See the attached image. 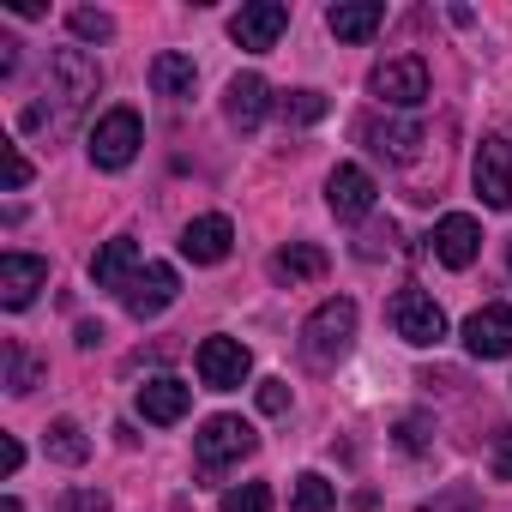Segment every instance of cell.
I'll list each match as a JSON object with an SVG mask.
<instances>
[{
  "label": "cell",
  "mask_w": 512,
  "mask_h": 512,
  "mask_svg": "<svg viewBox=\"0 0 512 512\" xmlns=\"http://www.w3.org/2000/svg\"><path fill=\"white\" fill-rule=\"evenodd\" d=\"M103 91V67L85 55V49H55L49 55V85H43V97L49 103H31L25 109V133H61V127H73V115H85V103Z\"/></svg>",
  "instance_id": "cell-1"
},
{
  "label": "cell",
  "mask_w": 512,
  "mask_h": 512,
  "mask_svg": "<svg viewBox=\"0 0 512 512\" xmlns=\"http://www.w3.org/2000/svg\"><path fill=\"white\" fill-rule=\"evenodd\" d=\"M356 302L350 296H332V302H320L314 314H308V326H302V350H308V362H320V368H332L350 344H356Z\"/></svg>",
  "instance_id": "cell-2"
},
{
  "label": "cell",
  "mask_w": 512,
  "mask_h": 512,
  "mask_svg": "<svg viewBox=\"0 0 512 512\" xmlns=\"http://www.w3.org/2000/svg\"><path fill=\"white\" fill-rule=\"evenodd\" d=\"M139 145H145V121L133 115V109H103L97 115V127H91V139H85V151H91V163L97 169H127L133 157H139Z\"/></svg>",
  "instance_id": "cell-3"
},
{
  "label": "cell",
  "mask_w": 512,
  "mask_h": 512,
  "mask_svg": "<svg viewBox=\"0 0 512 512\" xmlns=\"http://www.w3.org/2000/svg\"><path fill=\"white\" fill-rule=\"evenodd\" d=\"M253 446H260V434H253L241 416H211V422H199V434H193V458H199V470H205V476H217V470L241 464Z\"/></svg>",
  "instance_id": "cell-4"
},
{
  "label": "cell",
  "mask_w": 512,
  "mask_h": 512,
  "mask_svg": "<svg viewBox=\"0 0 512 512\" xmlns=\"http://www.w3.org/2000/svg\"><path fill=\"white\" fill-rule=\"evenodd\" d=\"M368 91L386 103V109H422L428 103V61L422 55H392L368 73Z\"/></svg>",
  "instance_id": "cell-5"
},
{
  "label": "cell",
  "mask_w": 512,
  "mask_h": 512,
  "mask_svg": "<svg viewBox=\"0 0 512 512\" xmlns=\"http://www.w3.org/2000/svg\"><path fill=\"white\" fill-rule=\"evenodd\" d=\"M386 314H392V332H398L404 344H416V350H428V344L446 338V308H440L428 290H398Z\"/></svg>",
  "instance_id": "cell-6"
},
{
  "label": "cell",
  "mask_w": 512,
  "mask_h": 512,
  "mask_svg": "<svg viewBox=\"0 0 512 512\" xmlns=\"http://www.w3.org/2000/svg\"><path fill=\"white\" fill-rule=\"evenodd\" d=\"M193 368H199V386H211V392H235V386L253 374V356H247L241 338H223V332H217V338L199 344Z\"/></svg>",
  "instance_id": "cell-7"
},
{
  "label": "cell",
  "mask_w": 512,
  "mask_h": 512,
  "mask_svg": "<svg viewBox=\"0 0 512 512\" xmlns=\"http://www.w3.org/2000/svg\"><path fill=\"white\" fill-rule=\"evenodd\" d=\"M470 187L482 193L488 211H512V145L494 133L476 145V163H470Z\"/></svg>",
  "instance_id": "cell-8"
},
{
  "label": "cell",
  "mask_w": 512,
  "mask_h": 512,
  "mask_svg": "<svg viewBox=\"0 0 512 512\" xmlns=\"http://www.w3.org/2000/svg\"><path fill=\"white\" fill-rule=\"evenodd\" d=\"M284 31H290V7H284V0H253V7H241V13L229 19V37H235V49H247V55L278 49Z\"/></svg>",
  "instance_id": "cell-9"
},
{
  "label": "cell",
  "mask_w": 512,
  "mask_h": 512,
  "mask_svg": "<svg viewBox=\"0 0 512 512\" xmlns=\"http://www.w3.org/2000/svg\"><path fill=\"white\" fill-rule=\"evenodd\" d=\"M458 338H464V350H470L476 362H506V356H512V308H506V302L476 308Z\"/></svg>",
  "instance_id": "cell-10"
},
{
  "label": "cell",
  "mask_w": 512,
  "mask_h": 512,
  "mask_svg": "<svg viewBox=\"0 0 512 512\" xmlns=\"http://www.w3.org/2000/svg\"><path fill=\"white\" fill-rule=\"evenodd\" d=\"M374 175L362 169V163H338L332 175H326V205H332V217L338 223H362L368 211H374Z\"/></svg>",
  "instance_id": "cell-11"
},
{
  "label": "cell",
  "mask_w": 512,
  "mask_h": 512,
  "mask_svg": "<svg viewBox=\"0 0 512 512\" xmlns=\"http://www.w3.org/2000/svg\"><path fill=\"white\" fill-rule=\"evenodd\" d=\"M175 296H181V278H175V266H163V260H145V272L121 290V302H127L133 320H157Z\"/></svg>",
  "instance_id": "cell-12"
},
{
  "label": "cell",
  "mask_w": 512,
  "mask_h": 512,
  "mask_svg": "<svg viewBox=\"0 0 512 512\" xmlns=\"http://www.w3.org/2000/svg\"><path fill=\"white\" fill-rule=\"evenodd\" d=\"M434 260L440 266H452V272H464L470 260H476V253H482V223L470 217V211H446L440 223H434Z\"/></svg>",
  "instance_id": "cell-13"
},
{
  "label": "cell",
  "mask_w": 512,
  "mask_h": 512,
  "mask_svg": "<svg viewBox=\"0 0 512 512\" xmlns=\"http://www.w3.org/2000/svg\"><path fill=\"white\" fill-rule=\"evenodd\" d=\"M49 284V260L43 253H7L0 260V308H31L37 302V290Z\"/></svg>",
  "instance_id": "cell-14"
},
{
  "label": "cell",
  "mask_w": 512,
  "mask_h": 512,
  "mask_svg": "<svg viewBox=\"0 0 512 512\" xmlns=\"http://www.w3.org/2000/svg\"><path fill=\"white\" fill-rule=\"evenodd\" d=\"M229 247H235V223L217 217V211H205V217H193V223L181 229V253H187L193 266H223Z\"/></svg>",
  "instance_id": "cell-15"
},
{
  "label": "cell",
  "mask_w": 512,
  "mask_h": 512,
  "mask_svg": "<svg viewBox=\"0 0 512 512\" xmlns=\"http://www.w3.org/2000/svg\"><path fill=\"white\" fill-rule=\"evenodd\" d=\"M266 109H272V85H266L260 73H235V79H229V91H223V115H229V127L253 133V127L266 121Z\"/></svg>",
  "instance_id": "cell-16"
},
{
  "label": "cell",
  "mask_w": 512,
  "mask_h": 512,
  "mask_svg": "<svg viewBox=\"0 0 512 512\" xmlns=\"http://www.w3.org/2000/svg\"><path fill=\"white\" fill-rule=\"evenodd\" d=\"M139 272H145V260H139V241H133V235H115V241H103V247H97V260H91V278H97V290H127Z\"/></svg>",
  "instance_id": "cell-17"
},
{
  "label": "cell",
  "mask_w": 512,
  "mask_h": 512,
  "mask_svg": "<svg viewBox=\"0 0 512 512\" xmlns=\"http://www.w3.org/2000/svg\"><path fill=\"white\" fill-rule=\"evenodd\" d=\"M187 410H193V386H181L175 374H157V380L139 386V416H145V422L169 428V422H181Z\"/></svg>",
  "instance_id": "cell-18"
},
{
  "label": "cell",
  "mask_w": 512,
  "mask_h": 512,
  "mask_svg": "<svg viewBox=\"0 0 512 512\" xmlns=\"http://www.w3.org/2000/svg\"><path fill=\"white\" fill-rule=\"evenodd\" d=\"M380 25H386V7H380V0H338V7L326 13V31H332L338 43H368Z\"/></svg>",
  "instance_id": "cell-19"
},
{
  "label": "cell",
  "mask_w": 512,
  "mask_h": 512,
  "mask_svg": "<svg viewBox=\"0 0 512 512\" xmlns=\"http://www.w3.org/2000/svg\"><path fill=\"white\" fill-rule=\"evenodd\" d=\"M326 247H314V241H290V247H278L272 253V278L278 284H314V278H326Z\"/></svg>",
  "instance_id": "cell-20"
},
{
  "label": "cell",
  "mask_w": 512,
  "mask_h": 512,
  "mask_svg": "<svg viewBox=\"0 0 512 512\" xmlns=\"http://www.w3.org/2000/svg\"><path fill=\"white\" fill-rule=\"evenodd\" d=\"M362 139H368L380 157L410 163V157H416V145H422V121H368V127H362Z\"/></svg>",
  "instance_id": "cell-21"
},
{
  "label": "cell",
  "mask_w": 512,
  "mask_h": 512,
  "mask_svg": "<svg viewBox=\"0 0 512 512\" xmlns=\"http://www.w3.org/2000/svg\"><path fill=\"white\" fill-rule=\"evenodd\" d=\"M151 85H157V97H175V103H187V97H193V85H199V67H193V55H175V49H163V55L151 61Z\"/></svg>",
  "instance_id": "cell-22"
},
{
  "label": "cell",
  "mask_w": 512,
  "mask_h": 512,
  "mask_svg": "<svg viewBox=\"0 0 512 512\" xmlns=\"http://www.w3.org/2000/svg\"><path fill=\"white\" fill-rule=\"evenodd\" d=\"M49 458L55 464H85L91 458V440H85V428L73 416H55L49 422Z\"/></svg>",
  "instance_id": "cell-23"
},
{
  "label": "cell",
  "mask_w": 512,
  "mask_h": 512,
  "mask_svg": "<svg viewBox=\"0 0 512 512\" xmlns=\"http://www.w3.org/2000/svg\"><path fill=\"white\" fill-rule=\"evenodd\" d=\"M43 386V362L25 350V344H7V392L13 398H31Z\"/></svg>",
  "instance_id": "cell-24"
},
{
  "label": "cell",
  "mask_w": 512,
  "mask_h": 512,
  "mask_svg": "<svg viewBox=\"0 0 512 512\" xmlns=\"http://www.w3.org/2000/svg\"><path fill=\"white\" fill-rule=\"evenodd\" d=\"M332 500H338V488H332L320 470H302V476H296V500H290L296 512H332Z\"/></svg>",
  "instance_id": "cell-25"
},
{
  "label": "cell",
  "mask_w": 512,
  "mask_h": 512,
  "mask_svg": "<svg viewBox=\"0 0 512 512\" xmlns=\"http://www.w3.org/2000/svg\"><path fill=\"white\" fill-rule=\"evenodd\" d=\"M67 25H73V37H79V43H109V37H115V19H109V13H97V7H73V13H67Z\"/></svg>",
  "instance_id": "cell-26"
},
{
  "label": "cell",
  "mask_w": 512,
  "mask_h": 512,
  "mask_svg": "<svg viewBox=\"0 0 512 512\" xmlns=\"http://www.w3.org/2000/svg\"><path fill=\"white\" fill-rule=\"evenodd\" d=\"M284 121H290V127L326 121V97H320V91H290V97H284Z\"/></svg>",
  "instance_id": "cell-27"
},
{
  "label": "cell",
  "mask_w": 512,
  "mask_h": 512,
  "mask_svg": "<svg viewBox=\"0 0 512 512\" xmlns=\"http://www.w3.org/2000/svg\"><path fill=\"white\" fill-rule=\"evenodd\" d=\"M223 512H272V488L266 482H241L235 494H223Z\"/></svg>",
  "instance_id": "cell-28"
},
{
  "label": "cell",
  "mask_w": 512,
  "mask_h": 512,
  "mask_svg": "<svg viewBox=\"0 0 512 512\" xmlns=\"http://www.w3.org/2000/svg\"><path fill=\"white\" fill-rule=\"evenodd\" d=\"M55 512H109V494L103 488H67L55 500Z\"/></svg>",
  "instance_id": "cell-29"
},
{
  "label": "cell",
  "mask_w": 512,
  "mask_h": 512,
  "mask_svg": "<svg viewBox=\"0 0 512 512\" xmlns=\"http://www.w3.org/2000/svg\"><path fill=\"white\" fill-rule=\"evenodd\" d=\"M428 440H434V422H428V416H422V410H416V416H404V422H398V446H404V452H422V446H428Z\"/></svg>",
  "instance_id": "cell-30"
},
{
  "label": "cell",
  "mask_w": 512,
  "mask_h": 512,
  "mask_svg": "<svg viewBox=\"0 0 512 512\" xmlns=\"http://www.w3.org/2000/svg\"><path fill=\"white\" fill-rule=\"evenodd\" d=\"M260 410H266V416H284V410H290V380H266V386H260Z\"/></svg>",
  "instance_id": "cell-31"
},
{
  "label": "cell",
  "mask_w": 512,
  "mask_h": 512,
  "mask_svg": "<svg viewBox=\"0 0 512 512\" xmlns=\"http://www.w3.org/2000/svg\"><path fill=\"white\" fill-rule=\"evenodd\" d=\"M25 181H31V157H25V151H19V145H7V187H13V193H19V187H25Z\"/></svg>",
  "instance_id": "cell-32"
},
{
  "label": "cell",
  "mask_w": 512,
  "mask_h": 512,
  "mask_svg": "<svg viewBox=\"0 0 512 512\" xmlns=\"http://www.w3.org/2000/svg\"><path fill=\"white\" fill-rule=\"evenodd\" d=\"M19 464H25V446L7 434V440H0V470H7V476H19Z\"/></svg>",
  "instance_id": "cell-33"
},
{
  "label": "cell",
  "mask_w": 512,
  "mask_h": 512,
  "mask_svg": "<svg viewBox=\"0 0 512 512\" xmlns=\"http://www.w3.org/2000/svg\"><path fill=\"white\" fill-rule=\"evenodd\" d=\"M494 476L512 482V434H500V446H494Z\"/></svg>",
  "instance_id": "cell-34"
},
{
  "label": "cell",
  "mask_w": 512,
  "mask_h": 512,
  "mask_svg": "<svg viewBox=\"0 0 512 512\" xmlns=\"http://www.w3.org/2000/svg\"><path fill=\"white\" fill-rule=\"evenodd\" d=\"M13 73H19V43L0 37V79H13Z\"/></svg>",
  "instance_id": "cell-35"
},
{
  "label": "cell",
  "mask_w": 512,
  "mask_h": 512,
  "mask_svg": "<svg viewBox=\"0 0 512 512\" xmlns=\"http://www.w3.org/2000/svg\"><path fill=\"white\" fill-rule=\"evenodd\" d=\"M103 344V326H79V350H97Z\"/></svg>",
  "instance_id": "cell-36"
},
{
  "label": "cell",
  "mask_w": 512,
  "mask_h": 512,
  "mask_svg": "<svg viewBox=\"0 0 512 512\" xmlns=\"http://www.w3.org/2000/svg\"><path fill=\"white\" fill-rule=\"evenodd\" d=\"M0 512H25V506H19V494H7V500H0Z\"/></svg>",
  "instance_id": "cell-37"
},
{
  "label": "cell",
  "mask_w": 512,
  "mask_h": 512,
  "mask_svg": "<svg viewBox=\"0 0 512 512\" xmlns=\"http://www.w3.org/2000/svg\"><path fill=\"white\" fill-rule=\"evenodd\" d=\"M506 272H512V247H506Z\"/></svg>",
  "instance_id": "cell-38"
}]
</instances>
